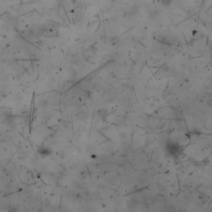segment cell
Instances as JSON below:
<instances>
[{"label": "cell", "mask_w": 212, "mask_h": 212, "mask_svg": "<svg viewBox=\"0 0 212 212\" xmlns=\"http://www.w3.org/2000/svg\"><path fill=\"white\" fill-rule=\"evenodd\" d=\"M84 56L85 59L88 61H90V62H93V61L95 60V53L92 50H88L86 51H85Z\"/></svg>", "instance_id": "7a4b0ae2"}, {"label": "cell", "mask_w": 212, "mask_h": 212, "mask_svg": "<svg viewBox=\"0 0 212 212\" xmlns=\"http://www.w3.org/2000/svg\"><path fill=\"white\" fill-rule=\"evenodd\" d=\"M157 41L163 44H166V45H172V42H171V39L167 36H160Z\"/></svg>", "instance_id": "3957f363"}, {"label": "cell", "mask_w": 212, "mask_h": 212, "mask_svg": "<svg viewBox=\"0 0 212 212\" xmlns=\"http://www.w3.org/2000/svg\"><path fill=\"white\" fill-rule=\"evenodd\" d=\"M41 33L45 37H55L58 35V29L53 26H47L42 28Z\"/></svg>", "instance_id": "6da1fadb"}, {"label": "cell", "mask_w": 212, "mask_h": 212, "mask_svg": "<svg viewBox=\"0 0 212 212\" xmlns=\"http://www.w3.org/2000/svg\"><path fill=\"white\" fill-rule=\"evenodd\" d=\"M138 7H137L136 6H133V7H131V11H130V12H129V13H130L131 15H133V14H137V13H138Z\"/></svg>", "instance_id": "5b68a950"}, {"label": "cell", "mask_w": 212, "mask_h": 212, "mask_svg": "<svg viewBox=\"0 0 212 212\" xmlns=\"http://www.w3.org/2000/svg\"><path fill=\"white\" fill-rule=\"evenodd\" d=\"M173 0H160V2H161L162 5H163V6H170L171 4H172Z\"/></svg>", "instance_id": "277c9868"}]
</instances>
